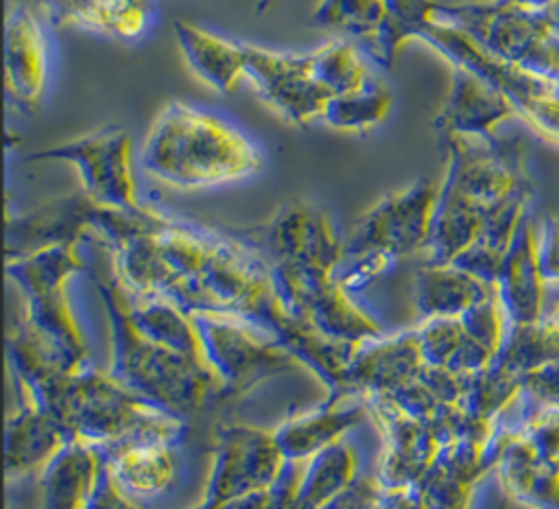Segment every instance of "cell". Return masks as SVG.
<instances>
[{"label":"cell","mask_w":559,"mask_h":509,"mask_svg":"<svg viewBox=\"0 0 559 509\" xmlns=\"http://www.w3.org/2000/svg\"><path fill=\"white\" fill-rule=\"evenodd\" d=\"M286 463L273 428L218 424L210 476L194 509H275V487Z\"/></svg>","instance_id":"6"},{"label":"cell","mask_w":559,"mask_h":509,"mask_svg":"<svg viewBox=\"0 0 559 509\" xmlns=\"http://www.w3.org/2000/svg\"><path fill=\"white\" fill-rule=\"evenodd\" d=\"M382 496V483L376 474H360L358 481L334 498L325 509H373Z\"/></svg>","instance_id":"38"},{"label":"cell","mask_w":559,"mask_h":509,"mask_svg":"<svg viewBox=\"0 0 559 509\" xmlns=\"http://www.w3.org/2000/svg\"><path fill=\"white\" fill-rule=\"evenodd\" d=\"M92 282L109 319L111 378L181 419L194 415L212 395L221 398V382L203 363L151 341L135 328L114 273H92Z\"/></svg>","instance_id":"4"},{"label":"cell","mask_w":559,"mask_h":509,"mask_svg":"<svg viewBox=\"0 0 559 509\" xmlns=\"http://www.w3.org/2000/svg\"><path fill=\"white\" fill-rule=\"evenodd\" d=\"M271 2H273V0H260V2H258V11H264Z\"/></svg>","instance_id":"43"},{"label":"cell","mask_w":559,"mask_h":509,"mask_svg":"<svg viewBox=\"0 0 559 509\" xmlns=\"http://www.w3.org/2000/svg\"><path fill=\"white\" fill-rule=\"evenodd\" d=\"M140 166L170 188L203 190L253 177L264 166V153L225 116L170 100L142 140Z\"/></svg>","instance_id":"3"},{"label":"cell","mask_w":559,"mask_h":509,"mask_svg":"<svg viewBox=\"0 0 559 509\" xmlns=\"http://www.w3.org/2000/svg\"><path fill=\"white\" fill-rule=\"evenodd\" d=\"M275 291L288 310L310 332L345 345L382 336V325L369 315L332 271L295 264H269Z\"/></svg>","instance_id":"9"},{"label":"cell","mask_w":559,"mask_h":509,"mask_svg":"<svg viewBox=\"0 0 559 509\" xmlns=\"http://www.w3.org/2000/svg\"><path fill=\"white\" fill-rule=\"evenodd\" d=\"M107 472L105 450L70 441L39 474L41 509H87Z\"/></svg>","instance_id":"23"},{"label":"cell","mask_w":559,"mask_h":509,"mask_svg":"<svg viewBox=\"0 0 559 509\" xmlns=\"http://www.w3.org/2000/svg\"><path fill=\"white\" fill-rule=\"evenodd\" d=\"M439 20L465 31L504 61L546 79L559 76V20L552 11L504 0L443 2Z\"/></svg>","instance_id":"7"},{"label":"cell","mask_w":559,"mask_h":509,"mask_svg":"<svg viewBox=\"0 0 559 509\" xmlns=\"http://www.w3.org/2000/svg\"><path fill=\"white\" fill-rule=\"evenodd\" d=\"M87 509H142L140 500L129 496L107 472L105 478L98 487V492L94 494V498L90 500Z\"/></svg>","instance_id":"41"},{"label":"cell","mask_w":559,"mask_h":509,"mask_svg":"<svg viewBox=\"0 0 559 509\" xmlns=\"http://www.w3.org/2000/svg\"><path fill=\"white\" fill-rule=\"evenodd\" d=\"M92 236L109 251L116 280L138 295H159L190 315L240 317L284 343L328 391L358 345L328 341L284 308L262 253L240 236L168 216L98 205Z\"/></svg>","instance_id":"1"},{"label":"cell","mask_w":559,"mask_h":509,"mask_svg":"<svg viewBox=\"0 0 559 509\" xmlns=\"http://www.w3.org/2000/svg\"><path fill=\"white\" fill-rule=\"evenodd\" d=\"M94 0H37L46 20L57 28H81Z\"/></svg>","instance_id":"39"},{"label":"cell","mask_w":559,"mask_h":509,"mask_svg":"<svg viewBox=\"0 0 559 509\" xmlns=\"http://www.w3.org/2000/svg\"><path fill=\"white\" fill-rule=\"evenodd\" d=\"M7 360L11 378L35 393L70 441L111 450L144 439L179 443L186 433V419L140 398L107 371L92 367L59 371L50 367L17 325L7 332Z\"/></svg>","instance_id":"2"},{"label":"cell","mask_w":559,"mask_h":509,"mask_svg":"<svg viewBox=\"0 0 559 509\" xmlns=\"http://www.w3.org/2000/svg\"><path fill=\"white\" fill-rule=\"evenodd\" d=\"M242 238L269 264H295L334 273L345 256V240L332 216L306 201L280 208L271 221L245 232Z\"/></svg>","instance_id":"13"},{"label":"cell","mask_w":559,"mask_h":509,"mask_svg":"<svg viewBox=\"0 0 559 509\" xmlns=\"http://www.w3.org/2000/svg\"><path fill=\"white\" fill-rule=\"evenodd\" d=\"M450 68V87L435 116V129L443 138L461 135L491 140L502 125L518 118L513 103L493 85L461 66Z\"/></svg>","instance_id":"19"},{"label":"cell","mask_w":559,"mask_h":509,"mask_svg":"<svg viewBox=\"0 0 559 509\" xmlns=\"http://www.w3.org/2000/svg\"><path fill=\"white\" fill-rule=\"evenodd\" d=\"M555 321H557V325H559V308H557V312H555V317H552Z\"/></svg>","instance_id":"46"},{"label":"cell","mask_w":559,"mask_h":509,"mask_svg":"<svg viewBox=\"0 0 559 509\" xmlns=\"http://www.w3.org/2000/svg\"><path fill=\"white\" fill-rule=\"evenodd\" d=\"M50 159L74 166L81 192H85L94 203L124 212H138L144 208L138 197L133 138L127 129L103 127L76 140L26 155V162Z\"/></svg>","instance_id":"11"},{"label":"cell","mask_w":559,"mask_h":509,"mask_svg":"<svg viewBox=\"0 0 559 509\" xmlns=\"http://www.w3.org/2000/svg\"><path fill=\"white\" fill-rule=\"evenodd\" d=\"M424 363L435 369L472 376L489 367L496 354L485 347L461 317L421 319L415 328Z\"/></svg>","instance_id":"29"},{"label":"cell","mask_w":559,"mask_h":509,"mask_svg":"<svg viewBox=\"0 0 559 509\" xmlns=\"http://www.w3.org/2000/svg\"><path fill=\"white\" fill-rule=\"evenodd\" d=\"M107 474L133 498H153L170 489L177 476V443L144 439L105 450Z\"/></svg>","instance_id":"27"},{"label":"cell","mask_w":559,"mask_h":509,"mask_svg":"<svg viewBox=\"0 0 559 509\" xmlns=\"http://www.w3.org/2000/svg\"><path fill=\"white\" fill-rule=\"evenodd\" d=\"M371 419L365 398L330 391L328 400L273 428L277 446L290 461H308L321 450L347 439V433Z\"/></svg>","instance_id":"21"},{"label":"cell","mask_w":559,"mask_h":509,"mask_svg":"<svg viewBox=\"0 0 559 509\" xmlns=\"http://www.w3.org/2000/svg\"><path fill=\"white\" fill-rule=\"evenodd\" d=\"M221 398L245 395L264 380L306 367L295 352L258 325L227 315H192Z\"/></svg>","instance_id":"10"},{"label":"cell","mask_w":559,"mask_h":509,"mask_svg":"<svg viewBox=\"0 0 559 509\" xmlns=\"http://www.w3.org/2000/svg\"><path fill=\"white\" fill-rule=\"evenodd\" d=\"M559 360V325L552 317L535 323H511L504 343L493 358L496 365L524 378L550 363Z\"/></svg>","instance_id":"32"},{"label":"cell","mask_w":559,"mask_h":509,"mask_svg":"<svg viewBox=\"0 0 559 509\" xmlns=\"http://www.w3.org/2000/svg\"><path fill=\"white\" fill-rule=\"evenodd\" d=\"M417 39L430 46L450 66H461L502 92L518 109V118L537 138L559 146V100L555 96V79L539 76L496 57L465 31L443 20L428 24Z\"/></svg>","instance_id":"8"},{"label":"cell","mask_w":559,"mask_h":509,"mask_svg":"<svg viewBox=\"0 0 559 509\" xmlns=\"http://www.w3.org/2000/svg\"><path fill=\"white\" fill-rule=\"evenodd\" d=\"M124 299H127V310L131 321L144 336H148L151 341L168 350L190 356L210 369L197 321L190 312H186L175 301L159 295H138L124 288Z\"/></svg>","instance_id":"30"},{"label":"cell","mask_w":559,"mask_h":509,"mask_svg":"<svg viewBox=\"0 0 559 509\" xmlns=\"http://www.w3.org/2000/svg\"><path fill=\"white\" fill-rule=\"evenodd\" d=\"M310 61L319 83L330 96L358 90L376 76L369 70L362 50L347 37L328 39L325 44L317 46L310 50Z\"/></svg>","instance_id":"35"},{"label":"cell","mask_w":559,"mask_h":509,"mask_svg":"<svg viewBox=\"0 0 559 509\" xmlns=\"http://www.w3.org/2000/svg\"><path fill=\"white\" fill-rule=\"evenodd\" d=\"M493 291V282H487L456 264L421 262L413 280V301L421 319L463 317Z\"/></svg>","instance_id":"28"},{"label":"cell","mask_w":559,"mask_h":509,"mask_svg":"<svg viewBox=\"0 0 559 509\" xmlns=\"http://www.w3.org/2000/svg\"><path fill=\"white\" fill-rule=\"evenodd\" d=\"M79 245H52L28 256L7 260V277L22 295V319L17 328L59 371L87 367L90 347L68 297V282L85 271Z\"/></svg>","instance_id":"5"},{"label":"cell","mask_w":559,"mask_h":509,"mask_svg":"<svg viewBox=\"0 0 559 509\" xmlns=\"http://www.w3.org/2000/svg\"><path fill=\"white\" fill-rule=\"evenodd\" d=\"M155 24L157 9L153 0H94L81 28L129 44L146 37Z\"/></svg>","instance_id":"34"},{"label":"cell","mask_w":559,"mask_h":509,"mask_svg":"<svg viewBox=\"0 0 559 509\" xmlns=\"http://www.w3.org/2000/svg\"><path fill=\"white\" fill-rule=\"evenodd\" d=\"M555 96L559 100V76H555Z\"/></svg>","instance_id":"44"},{"label":"cell","mask_w":559,"mask_h":509,"mask_svg":"<svg viewBox=\"0 0 559 509\" xmlns=\"http://www.w3.org/2000/svg\"><path fill=\"white\" fill-rule=\"evenodd\" d=\"M365 402L382 433L384 450L376 472L382 487L391 489L421 483L439 454L435 426L404 413L389 395H373Z\"/></svg>","instance_id":"15"},{"label":"cell","mask_w":559,"mask_h":509,"mask_svg":"<svg viewBox=\"0 0 559 509\" xmlns=\"http://www.w3.org/2000/svg\"><path fill=\"white\" fill-rule=\"evenodd\" d=\"M17 404L7 415L4 472L7 483L39 478L46 465L70 443V437L35 393L17 382Z\"/></svg>","instance_id":"16"},{"label":"cell","mask_w":559,"mask_h":509,"mask_svg":"<svg viewBox=\"0 0 559 509\" xmlns=\"http://www.w3.org/2000/svg\"><path fill=\"white\" fill-rule=\"evenodd\" d=\"M9 509H28V507H24V505H15V507H11V505H9Z\"/></svg>","instance_id":"45"},{"label":"cell","mask_w":559,"mask_h":509,"mask_svg":"<svg viewBox=\"0 0 559 509\" xmlns=\"http://www.w3.org/2000/svg\"><path fill=\"white\" fill-rule=\"evenodd\" d=\"M389 13V26L400 44L417 39V35L441 15V0H384Z\"/></svg>","instance_id":"37"},{"label":"cell","mask_w":559,"mask_h":509,"mask_svg":"<svg viewBox=\"0 0 559 509\" xmlns=\"http://www.w3.org/2000/svg\"><path fill=\"white\" fill-rule=\"evenodd\" d=\"M493 472L502 492L515 502L531 509H559V463L539 457L515 426Z\"/></svg>","instance_id":"25"},{"label":"cell","mask_w":559,"mask_h":509,"mask_svg":"<svg viewBox=\"0 0 559 509\" xmlns=\"http://www.w3.org/2000/svg\"><path fill=\"white\" fill-rule=\"evenodd\" d=\"M245 50L247 81L275 114L297 127L323 118L330 94L314 74L310 52H282L247 42Z\"/></svg>","instance_id":"14"},{"label":"cell","mask_w":559,"mask_h":509,"mask_svg":"<svg viewBox=\"0 0 559 509\" xmlns=\"http://www.w3.org/2000/svg\"><path fill=\"white\" fill-rule=\"evenodd\" d=\"M360 476V454L347 439L304 461L288 509H325Z\"/></svg>","instance_id":"31"},{"label":"cell","mask_w":559,"mask_h":509,"mask_svg":"<svg viewBox=\"0 0 559 509\" xmlns=\"http://www.w3.org/2000/svg\"><path fill=\"white\" fill-rule=\"evenodd\" d=\"M511 4H520L526 9H537V11H552L555 4H559V0H504Z\"/></svg>","instance_id":"42"},{"label":"cell","mask_w":559,"mask_h":509,"mask_svg":"<svg viewBox=\"0 0 559 509\" xmlns=\"http://www.w3.org/2000/svg\"><path fill=\"white\" fill-rule=\"evenodd\" d=\"M426 367L417 332L406 330L393 336H376L356 347L334 391H349L360 398L386 395L406 387Z\"/></svg>","instance_id":"18"},{"label":"cell","mask_w":559,"mask_h":509,"mask_svg":"<svg viewBox=\"0 0 559 509\" xmlns=\"http://www.w3.org/2000/svg\"><path fill=\"white\" fill-rule=\"evenodd\" d=\"M439 199V184L417 179L378 199L345 238V253H382L393 262L424 253Z\"/></svg>","instance_id":"12"},{"label":"cell","mask_w":559,"mask_h":509,"mask_svg":"<svg viewBox=\"0 0 559 509\" xmlns=\"http://www.w3.org/2000/svg\"><path fill=\"white\" fill-rule=\"evenodd\" d=\"M181 55L197 79L218 94H234L247 81L245 42L221 37L192 22H175Z\"/></svg>","instance_id":"26"},{"label":"cell","mask_w":559,"mask_h":509,"mask_svg":"<svg viewBox=\"0 0 559 509\" xmlns=\"http://www.w3.org/2000/svg\"><path fill=\"white\" fill-rule=\"evenodd\" d=\"M98 203L85 192L46 201L28 212L7 214V260L52 245H79L92 236Z\"/></svg>","instance_id":"20"},{"label":"cell","mask_w":559,"mask_h":509,"mask_svg":"<svg viewBox=\"0 0 559 509\" xmlns=\"http://www.w3.org/2000/svg\"><path fill=\"white\" fill-rule=\"evenodd\" d=\"M539 264L548 284H559V216L539 227Z\"/></svg>","instance_id":"40"},{"label":"cell","mask_w":559,"mask_h":509,"mask_svg":"<svg viewBox=\"0 0 559 509\" xmlns=\"http://www.w3.org/2000/svg\"><path fill=\"white\" fill-rule=\"evenodd\" d=\"M546 277L539 264V227L528 212L500 264L496 288L511 323H535L544 315Z\"/></svg>","instance_id":"22"},{"label":"cell","mask_w":559,"mask_h":509,"mask_svg":"<svg viewBox=\"0 0 559 509\" xmlns=\"http://www.w3.org/2000/svg\"><path fill=\"white\" fill-rule=\"evenodd\" d=\"M52 72L50 42L41 22L26 4H13L4 22V85L22 109H37Z\"/></svg>","instance_id":"17"},{"label":"cell","mask_w":559,"mask_h":509,"mask_svg":"<svg viewBox=\"0 0 559 509\" xmlns=\"http://www.w3.org/2000/svg\"><path fill=\"white\" fill-rule=\"evenodd\" d=\"M522 404L518 422H513L515 430L533 446V450L559 463V404L552 402H531L520 395Z\"/></svg>","instance_id":"36"},{"label":"cell","mask_w":559,"mask_h":509,"mask_svg":"<svg viewBox=\"0 0 559 509\" xmlns=\"http://www.w3.org/2000/svg\"><path fill=\"white\" fill-rule=\"evenodd\" d=\"M391 109V90L378 76H373L358 90L330 96L321 120L334 131L367 133L382 125L389 118Z\"/></svg>","instance_id":"33"},{"label":"cell","mask_w":559,"mask_h":509,"mask_svg":"<svg viewBox=\"0 0 559 509\" xmlns=\"http://www.w3.org/2000/svg\"><path fill=\"white\" fill-rule=\"evenodd\" d=\"M312 24L343 33L380 68H391L400 52L384 0H319Z\"/></svg>","instance_id":"24"}]
</instances>
